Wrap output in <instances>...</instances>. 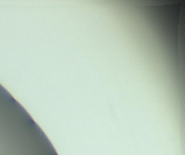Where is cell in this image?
Listing matches in <instances>:
<instances>
[]
</instances>
